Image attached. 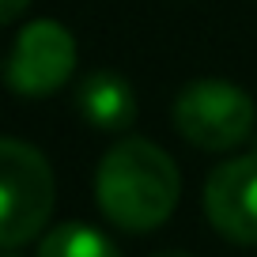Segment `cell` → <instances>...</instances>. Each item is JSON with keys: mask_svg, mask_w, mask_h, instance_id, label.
I'll return each instance as SVG.
<instances>
[{"mask_svg": "<svg viewBox=\"0 0 257 257\" xmlns=\"http://www.w3.org/2000/svg\"><path fill=\"white\" fill-rule=\"evenodd\" d=\"M204 212L227 242L257 246V152L227 159L208 174Z\"/></svg>", "mask_w": 257, "mask_h": 257, "instance_id": "5b68a950", "label": "cell"}, {"mask_svg": "<svg viewBox=\"0 0 257 257\" xmlns=\"http://www.w3.org/2000/svg\"><path fill=\"white\" fill-rule=\"evenodd\" d=\"M8 257H19V253H12V249H8Z\"/></svg>", "mask_w": 257, "mask_h": 257, "instance_id": "30bf717a", "label": "cell"}, {"mask_svg": "<svg viewBox=\"0 0 257 257\" xmlns=\"http://www.w3.org/2000/svg\"><path fill=\"white\" fill-rule=\"evenodd\" d=\"M72 72H76V38L61 23L38 19L19 31L4 76L16 95L42 98L53 95L64 80H72Z\"/></svg>", "mask_w": 257, "mask_h": 257, "instance_id": "277c9868", "label": "cell"}, {"mask_svg": "<svg viewBox=\"0 0 257 257\" xmlns=\"http://www.w3.org/2000/svg\"><path fill=\"white\" fill-rule=\"evenodd\" d=\"M182 193L178 167L152 140H121L95 170V197L113 227L144 234L167 223Z\"/></svg>", "mask_w": 257, "mask_h": 257, "instance_id": "6da1fadb", "label": "cell"}, {"mask_svg": "<svg viewBox=\"0 0 257 257\" xmlns=\"http://www.w3.org/2000/svg\"><path fill=\"white\" fill-rule=\"evenodd\" d=\"M38 257H121V249L87 223H61L42 238Z\"/></svg>", "mask_w": 257, "mask_h": 257, "instance_id": "52a82bcc", "label": "cell"}, {"mask_svg": "<svg viewBox=\"0 0 257 257\" xmlns=\"http://www.w3.org/2000/svg\"><path fill=\"white\" fill-rule=\"evenodd\" d=\"M53 212V170L31 144H0V246L16 249L46 227Z\"/></svg>", "mask_w": 257, "mask_h": 257, "instance_id": "7a4b0ae2", "label": "cell"}, {"mask_svg": "<svg viewBox=\"0 0 257 257\" xmlns=\"http://www.w3.org/2000/svg\"><path fill=\"white\" fill-rule=\"evenodd\" d=\"M155 257H193V253H182V249H167V253H155Z\"/></svg>", "mask_w": 257, "mask_h": 257, "instance_id": "9c48e42d", "label": "cell"}, {"mask_svg": "<svg viewBox=\"0 0 257 257\" xmlns=\"http://www.w3.org/2000/svg\"><path fill=\"white\" fill-rule=\"evenodd\" d=\"M76 106H80L83 121L106 128V133L128 128L137 117V95H133L128 80L117 72H91L76 91Z\"/></svg>", "mask_w": 257, "mask_h": 257, "instance_id": "8992f818", "label": "cell"}, {"mask_svg": "<svg viewBox=\"0 0 257 257\" xmlns=\"http://www.w3.org/2000/svg\"><path fill=\"white\" fill-rule=\"evenodd\" d=\"M174 128L193 148L231 152L253 133V98L227 80H193L174 102Z\"/></svg>", "mask_w": 257, "mask_h": 257, "instance_id": "3957f363", "label": "cell"}, {"mask_svg": "<svg viewBox=\"0 0 257 257\" xmlns=\"http://www.w3.org/2000/svg\"><path fill=\"white\" fill-rule=\"evenodd\" d=\"M27 4H31V0H0V19H4V23H12V19L27 8Z\"/></svg>", "mask_w": 257, "mask_h": 257, "instance_id": "ba28073f", "label": "cell"}]
</instances>
